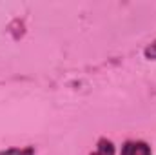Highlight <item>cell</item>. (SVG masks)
<instances>
[{
	"mask_svg": "<svg viewBox=\"0 0 156 155\" xmlns=\"http://www.w3.org/2000/svg\"><path fill=\"white\" fill-rule=\"evenodd\" d=\"M120 155H153V150L149 142L140 141V139H129L122 144Z\"/></svg>",
	"mask_w": 156,
	"mask_h": 155,
	"instance_id": "obj_1",
	"label": "cell"
},
{
	"mask_svg": "<svg viewBox=\"0 0 156 155\" xmlns=\"http://www.w3.org/2000/svg\"><path fill=\"white\" fill-rule=\"evenodd\" d=\"M89 155H116V146H115V142H113L111 139L100 137V139L96 141L94 150Z\"/></svg>",
	"mask_w": 156,
	"mask_h": 155,
	"instance_id": "obj_2",
	"label": "cell"
},
{
	"mask_svg": "<svg viewBox=\"0 0 156 155\" xmlns=\"http://www.w3.org/2000/svg\"><path fill=\"white\" fill-rule=\"evenodd\" d=\"M0 155H37V150L35 146H15L0 150Z\"/></svg>",
	"mask_w": 156,
	"mask_h": 155,
	"instance_id": "obj_3",
	"label": "cell"
},
{
	"mask_svg": "<svg viewBox=\"0 0 156 155\" xmlns=\"http://www.w3.org/2000/svg\"><path fill=\"white\" fill-rule=\"evenodd\" d=\"M144 59L151 60V62H156V39L144 47Z\"/></svg>",
	"mask_w": 156,
	"mask_h": 155,
	"instance_id": "obj_4",
	"label": "cell"
}]
</instances>
